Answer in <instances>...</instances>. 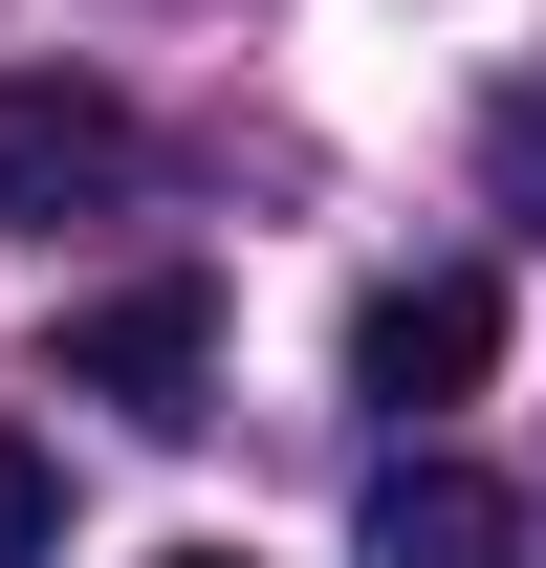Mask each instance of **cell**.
Returning <instances> with one entry per match:
<instances>
[{
    "label": "cell",
    "instance_id": "2",
    "mask_svg": "<svg viewBox=\"0 0 546 568\" xmlns=\"http://www.w3.org/2000/svg\"><path fill=\"white\" fill-rule=\"evenodd\" d=\"M44 372H67V394H110L132 437H198V416H219V284H198V263L110 284V306H67V351H44Z\"/></svg>",
    "mask_w": 546,
    "mask_h": 568
},
{
    "label": "cell",
    "instance_id": "6",
    "mask_svg": "<svg viewBox=\"0 0 546 568\" xmlns=\"http://www.w3.org/2000/svg\"><path fill=\"white\" fill-rule=\"evenodd\" d=\"M0 568H67V481H44L22 416H0Z\"/></svg>",
    "mask_w": 546,
    "mask_h": 568
},
{
    "label": "cell",
    "instance_id": "5",
    "mask_svg": "<svg viewBox=\"0 0 546 568\" xmlns=\"http://www.w3.org/2000/svg\"><path fill=\"white\" fill-rule=\"evenodd\" d=\"M481 197L546 241V88H481Z\"/></svg>",
    "mask_w": 546,
    "mask_h": 568
},
{
    "label": "cell",
    "instance_id": "4",
    "mask_svg": "<svg viewBox=\"0 0 546 568\" xmlns=\"http://www.w3.org/2000/svg\"><path fill=\"white\" fill-rule=\"evenodd\" d=\"M350 568H525V503L481 481L459 437H394L372 503H350Z\"/></svg>",
    "mask_w": 546,
    "mask_h": 568
},
{
    "label": "cell",
    "instance_id": "7",
    "mask_svg": "<svg viewBox=\"0 0 546 568\" xmlns=\"http://www.w3.org/2000/svg\"><path fill=\"white\" fill-rule=\"evenodd\" d=\"M175 568H241V547H175Z\"/></svg>",
    "mask_w": 546,
    "mask_h": 568
},
{
    "label": "cell",
    "instance_id": "3",
    "mask_svg": "<svg viewBox=\"0 0 546 568\" xmlns=\"http://www.w3.org/2000/svg\"><path fill=\"white\" fill-rule=\"evenodd\" d=\"M481 372H503V284H481V263H394L372 306H350V394H372V416L437 437Z\"/></svg>",
    "mask_w": 546,
    "mask_h": 568
},
{
    "label": "cell",
    "instance_id": "1",
    "mask_svg": "<svg viewBox=\"0 0 546 568\" xmlns=\"http://www.w3.org/2000/svg\"><path fill=\"white\" fill-rule=\"evenodd\" d=\"M153 197V132L110 110L88 67H0V241H67V219H132Z\"/></svg>",
    "mask_w": 546,
    "mask_h": 568
}]
</instances>
